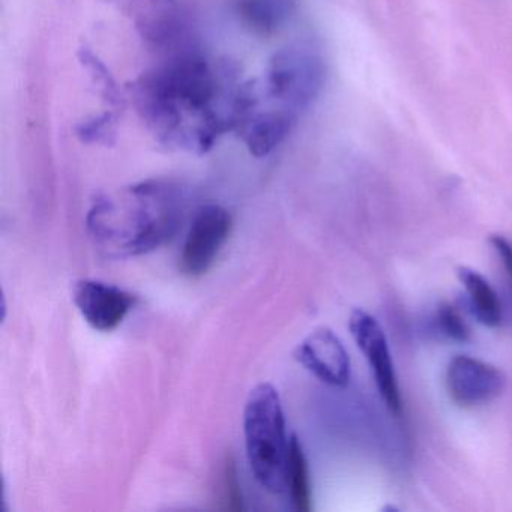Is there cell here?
Returning <instances> with one entry per match:
<instances>
[{"label":"cell","instance_id":"cell-6","mask_svg":"<svg viewBox=\"0 0 512 512\" xmlns=\"http://www.w3.org/2000/svg\"><path fill=\"white\" fill-rule=\"evenodd\" d=\"M350 334L365 358L370 362L377 389L388 409L394 415L401 413L400 386L395 374L394 362L389 352L388 338L380 323L367 311L353 310L349 319Z\"/></svg>","mask_w":512,"mask_h":512},{"label":"cell","instance_id":"cell-9","mask_svg":"<svg viewBox=\"0 0 512 512\" xmlns=\"http://www.w3.org/2000/svg\"><path fill=\"white\" fill-rule=\"evenodd\" d=\"M137 298L121 287L97 280H82L74 289V304L95 331H115L130 311Z\"/></svg>","mask_w":512,"mask_h":512},{"label":"cell","instance_id":"cell-11","mask_svg":"<svg viewBox=\"0 0 512 512\" xmlns=\"http://www.w3.org/2000/svg\"><path fill=\"white\" fill-rule=\"evenodd\" d=\"M296 118L298 115L295 113L278 109V107L268 110L259 109L256 100L236 133H239L242 142L253 157H268L287 139Z\"/></svg>","mask_w":512,"mask_h":512},{"label":"cell","instance_id":"cell-4","mask_svg":"<svg viewBox=\"0 0 512 512\" xmlns=\"http://www.w3.org/2000/svg\"><path fill=\"white\" fill-rule=\"evenodd\" d=\"M325 82L322 59L304 49H283L272 56L265 79V94L280 109L298 115L307 109Z\"/></svg>","mask_w":512,"mask_h":512},{"label":"cell","instance_id":"cell-1","mask_svg":"<svg viewBox=\"0 0 512 512\" xmlns=\"http://www.w3.org/2000/svg\"><path fill=\"white\" fill-rule=\"evenodd\" d=\"M245 86L232 62L182 55L143 74L131 97L161 145L202 155L238 128Z\"/></svg>","mask_w":512,"mask_h":512},{"label":"cell","instance_id":"cell-7","mask_svg":"<svg viewBox=\"0 0 512 512\" xmlns=\"http://www.w3.org/2000/svg\"><path fill=\"white\" fill-rule=\"evenodd\" d=\"M506 376L500 368L473 358L457 355L446 370L449 397L461 407H479L502 395Z\"/></svg>","mask_w":512,"mask_h":512},{"label":"cell","instance_id":"cell-17","mask_svg":"<svg viewBox=\"0 0 512 512\" xmlns=\"http://www.w3.org/2000/svg\"><path fill=\"white\" fill-rule=\"evenodd\" d=\"M437 325L442 329L443 334L451 340L460 341V343H466L470 340V329L466 320L451 304L443 302L439 305V308H437Z\"/></svg>","mask_w":512,"mask_h":512},{"label":"cell","instance_id":"cell-2","mask_svg":"<svg viewBox=\"0 0 512 512\" xmlns=\"http://www.w3.org/2000/svg\"><path fill=\"white\" fill-rule=\"evenodd\" d=\"M187 211L184 188L167 179L98 197L86 218L95 247L113 259L158 250L178 233Z\"/></svg>","mask_w":512,"mask_h":512},{"label":"cell","instance_id":"cell-13","mask_svg":"<svg viewBox=\"0 0 512 512\" xmlns=\"http://www.w3.org/2000/svg\"><path fill=\"white\" fill-rule=\"evenodd\" d=\"M457 275L466 289L467 298L476 319L488 328H499L503 320L502 305L490 281L467 266L458 268Z\"/></svg>","mask_w":512,"mask_h":512},{"label":"cell","instance_id":"cell-15","mask_svg":"<svg viewBox=\"0 0 512 512\" xmlns=\"http://www.w3.org/2000/svg\"><path fill=\"white\" fill-rule=\"evenodd\" d=\"M79 61L88 76L91 77L92 85L98 89L103 100L113 110L121 112L122 107H124V97H122L121 89H119L118 83H116L115 77L112 76L109 68L88 47L80 49Z\"/></svg>","mask_w":512,"mask_h":512},{"label":"cell","instance_id":"cell-5","mask_svg":"<svg viewBox=\"0 0 512 512\" xmlns=\"http://www.w3.org/2000/svg\"><path fill=\"white\" fill-rule=\"evenodd\" d=\"M232 217L220 205H203L194 212L190 230L182 247L179 269L187 277L205 275L214 265L229 239Z\"/></svg>","mask_w":512,"mask_h":512},{"label":"cell","instance_id":"cell-3","mask_svg":"<svg viewBox=\"0 0 512 512\" xmlns=\"http://www.w3.org/2000/svg\"><path fill=\"white\" fill-rule=\"evenodd\" d=\"M248 463L256 481L269 493L286 491L290 439L277 389L260 383L248 395L244 410Z\"/></svg>","mask_w":512,"mask_h":512},{"label":"cell","instance_id":"cell-19","mask_svg":"<svg viewBox=\"0 0 512 512\" xmlns=\"http://www.w3.org/2000/svg\"><path fill=\"white\" fill-rule=\"evenodd\" d=\"M491 247L496 251L497 256L500 257L503 268H505L506 275L512 283V242L502 235H493L490 238Z\"/></svg>","mask_w":512,"mask_h":512},{"label":"cell","instance_id":"cell-14","mask_svg":"<svg viewBox=\"0 0 512 512\" xmlns=\"http://www.w3.org/2000/svg\"><path fill=\"white\" fill-rule=\"evenodd\" d=\"M286 490L290 493L293 508L298 512L311 511V482L308 461L298 437H290L287 458Z\"/></svg>","mask_w":512,"mask_h":512},{"label":"cell","instance_id":"cell-18","mask_svg":"<svg viewBox=\"0 0 512 512\" xmlns=\"http://www.w3.org/2000/svg\"><path fill=\"white\" fill-rule=\"evenodd\" d=\"M224 496H226L227 509L241 511V487H239L238 478H236L235 464L230 460H227L226 466H224Z\"/></svg>","mask_w":512,"mask_h":512},{"label":"cell","instance_id":"cell-10","mask_svg":"<svg viewBox=\"0 0 512 512\" xmlns=\"http://www.w3.org/2000/svg\"><path fill=\"white\" fill-rule=\"evenodd\" d=\"M295 359L314 377L334 388L350 382V358L340 338L329 328H317L295 350Z\"/></svg>","mask_w":512,"mask_h":512},{"label":"cell","instance_id":"cell-12","mask_svg":"<svg viewBox=\"0 0 512 512\" xmlns=\"http://www.w3.org/2000/svg\"><path fill=\"white\" fill-rule=\"evenodd\" d=\"M239 22L259 37L280 31L295 11V0H236Z\"/></svg>","mask_w":512,"mask_h":512},{"label":"cell","instance_id":"cell-16","mask_svg":"<svg viewBox=\"0 0 512 512\" xmlns=\"http://www.w3.org/2000/svg\"><path fill=\"white\" fill-rule=\"evenodd\" d=\"M119 112L110 110L98 118L86 119L77 127V136L83 143L110 146L118 136Z\"/></svg>","mask_w":512,"mask_h":512},{"label":"cell","instance_id":"cell-8","mask_svg":"<svg viewBox=\"0 0 512 512\" xmlns=\"http://www.w3.org/2000/svg\"><path fill=\"white\" fill-rule=\"evenodd\" d=\"M130 20L140 37L154 47L176 43L182 31L176 0H104Z\"/></svg>","mask_w":512,"mask_h":512}]
</instances>
